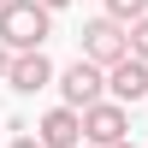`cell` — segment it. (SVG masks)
Listing matches in <instances>:
<instances>
[{
	"label": "cell",
	"mask_w": 148,
	"mask_h": 148,
	"mask_svg": "<svg viewBox=\"0 0 148 148\" xmlns=\"http://www.w3.org/2000/svg\"><path fill=\"white\" fill-rule=\"evenodd\" d=\"M47 36H53V12H47V6H36V0L0 6V42H6L12 53H42Z\"/></svg>",
	"instance_id": "cell-1"
},
{
	"label": "cell",
	"mask_w": 148,
	"mask_h": 148,
	"mask_svg": "<svg viewBox=\"0 0 148 148\" xmlns=\"http://www.w3.org/2000/svg\"><path fill=\"white\" fill-rule=\"evenodd\" d=\"M83 59L101 65V71L125 65V59H130V30L113 24V18H89V24H83Z\"/></svg>",
	"instance_id": "cell-2"
},
{
	"label": "cell",
	"mask_w": 148,
	"mask_h": 148,
	"mask_svg": "<svg viewBox=\"0 0 148 148\" xmlns=\"http://www.w3.org/2000/svg\"><path fill=\"white\" fill-rule=\"evenodd\" d=\"M59 95H65V107L89 113V107H101V95H107V71H101V65H89V59L77 53L65 71H59Z\"/></svg>",
	"instance_id": "cell-3"
},
{
	"label": "cell",
	"mask_w": 148,
	"mask_h": 148,
	"mask_svg": "<svg viewBox=\"0 0 148 148\" xmlns=\"http://www.w3.org/2000/svg\"><path fill=\"white\" fill-rule=\"evenodd\" d=\"M125 130H130V113H125L119 101H101V107L83 113V142H95V148H119Z\"/></svg>",
	"instance_id": "cell-4"
},
{
	"label": "cell",
	"mask_w": 148,
	"mask_h": 148,
	"mask_svg": "<svg viewBox=\"0 0 148 148\" xmlns=\"http://www.w3.org/2000/svg\"><path fill=\"white\" fill-rule=\"evenodd\" d=\"M36 136H42V148H83V113L59 101L53 113H42V125H36Z\"/></svg>",
	"instance_id": "cell-5"
},
{
	"label": "cell",
	"mask_w": 148,
	"mask_h": 148,
	"mask_svg": "<svg viewBox=\"0 0 148 148\" xmlns=\"http://www.w3.org/2000/svg\"><path fill=\"white\" fill-rule=\"evenodd\" d=\"M59 71H53V59L47 53H18L12 59V77H6V89H18V95H36V89H47Z\"/></svg>",
	"instance_id": "cell-6"
},
{
	"label": "cell",
	"mask_w": 148,
	"mask_h": 148,
	"mask_svg": "<svg viewBox=\"0 0 148 148\" xmlns=\"http://www.w3.org/2000/svg\"><path fill=\"white\" fill-rule=\"evenodd\" d=\"M107 95H113L119 107L142 101V95H148V65H142V59H125V65H113V71H107Z\"/></svg>",
	"instance_id": "cell-7"
},
{
	"label": "cell",
	"mask_w": 148,
	"mask_h": 148,
	"mask_svg": "<svg viewBox=\"0 0 148 148\" xmlns=\"http://www.w3.org/2000/svg\"><path fill=\"white\" fill-rule=\"evenodd\" d=\"M107 18L130 30V24H142V18H148V0H107Z\"/></svg>",
	"instance_id": "cell-8"
},
{
	"label": "cell",
	"mask_w": 148,
	"mask_h": 148,
	"mask_svg": "<svg viewBox=\"0 0 148 148\" xmlns=\"http://www.w3.org/2000/svg\"><path fill=\"white\" fill-rule=\"evenodd\" d=\"M130 59H142V65H148V18L130 24Z\"/></svg>",
	"instance_id": "cell-9"
},
{
	"label": "cell",
	"mask_w": 148,
	"mask_h": 148,
	"mask_svg": "<svg viewBox=\"0 0 148 148\" xmlns=\"http://www.w3.org/2000/svg\"><path fill=\"white\" fill-rule=\"evenodd\" d=\"M12 59H18V53H12V47H6V42H0V83H6V77H12Z\"/></svg>",
	"instance_id": "cell-10"
},
{
	"label": "cell",
	"mask_w": 148,
	"mask_h": 148,
	"mask_svg": "<svg viewBox=\"0 0 148 148\" xmlns=\"http://www.w3.org/2000/svg\"><path fill=\"white\" fill-rule=\"evenodd\" d=\"M6 148H42V136H12Z\"/></svg>",
	"instance_id": "cell-11"
},
{
	"label": "cell",
	"mask_w": 148,
	"mask_h": 148,
	"mask_svg": "<svg viewBox=\"0 0 148 148\" xmlns=\"http://www.w3.org/2000/svg\"><path fill=\"white\" fill-rule=\"evenodd\" d=\"M36 6H47V12H59V6H71V0H36Z\"/></svg>",
	"instance_id": "cell-12"
},
{
	"label": "cell",
	"mask_w": 148,
	"mask_h": 148,
	"mask_svg": "<svg viewBox=\"0 0 148 148\" xmlns=\"http://www.w3.org/2000/svg\"><path fill=\"white\" fill-rule=\"evenodd\" d=\"M0 6H12V0H0Z\"/></svg>",
	"instance_id": "cell-13"
},
{
	"label": "cell",
	"mask_w": 148,
	"mask_h": 148,
	"mask_svg": "<svg viewBox=\"0 0 148 148\" xmlns=\"http://www.w3.org/2000/svg\"><path fill=\"white\" fill-rule=\"evenodd\" d=\"M119 148H130V142H119Z\"/></svg>",
	"instance_id": "cell-14"
},
{
	"label": "cell",
	"mask_w": 148,
	"mask_h": 148,
	"mask_svg": "<svg viewBox=\"0 0 148 148\" xmlns=\"http://www.w3.org/2000/svg\"><path fill=\"white\" fill-rule=\"evenodd\" d=\"M0 130H6V125H0Z\"/></svg>",
	"instance_id": "cell-15"
}]
</instances>
